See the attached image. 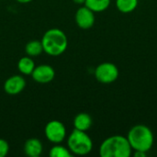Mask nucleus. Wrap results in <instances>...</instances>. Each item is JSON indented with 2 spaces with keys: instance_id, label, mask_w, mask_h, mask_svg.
<instances>
[{
  "instance_id": "f257e3e1",
  "label": "nucleus",
  "mask_w": 157,
  "mask_h": 157,
  "mask_svg": "<svg viewBox=\"0 0 157 157\" xmlns=\"http://www.w3.org/2000/svg\"><path fill=\"white\" fill-rule=\"evenodd\" d=\"M40 41L43 47V52L52 57L62 55L68 47L66 34L62 29L56 28L45 31Z\"/></svg>"
},
{
  "instance_id": "f03ea898",
  "label": "nucleus",
  "mask_w": 157,
  "mask_h": 157,
  "mask_svg": "<svg viewBox=\"0 0 157 157\" xmlns=\"http://www.w3.org/2000/svg\"><path fill=\"white\" fill-rule=\"evenodd\" d=\"M101 157H130L132 149L127 137L122 135H112L105 139L99 146Z\"/></svg>"
},
{
  "instance_id": "7ed1b4c3",
  "label": "nucleus",
  "mask_w": 157,
  "mask_h": 157,
  "mask_svg": "<svg viewBox=\"0 0 157 157\" xmlns=\"http://www.w3.org/2000/svg\"><path fill=\"white\" fill-rule=\"evenodd\" d=\"M126 137L132 151H142L148 153L152 149L155 143V137L152 130L144 124L132 126Z\"/></svg>"
},
{
  "instance_id": "20e7f679",
  "label": "nucleus",
  "mask_w": 157,
  "mask_h": 157,
  "mask_svg": "<svg viewBox=\"0 0 157 157\" xmlns=\"http://www.w3.org/2000/svg\"><path fill=\"white\" fill-rule=\"evenodd\" d=\"M67 147L73 155H86L93 150V141L86 132L74 129L67 137Z\"/></svg>"
},
{
  "instance_id": "39448f33",
  "label": "nucleus",
  "mask_w": 157,
  "mask_h": 157,
  "mask_svg": "<svg viewBox=\"0 0 157 157\" xmlns=\"http://www.w3.org/2000/svg\"><path fill=\"white\" fill-rule=\"evenodd\" d=\"M119 75V68L110 62H104L98 64L95 69V77L101 84H112L118 79Z\"/></svg>"
},
{
  "instance_id": "423d86ee",
  "label": "nucleus",
  "mask_w": 157,
  "mask_h": 157,
  "mask_svg": "<svg viewBox=\"0 0 157 157\" xmlns=\"http://www.w3.org/2000/svg\"><path fill=\"white\" fill-rule=\"evenodd\" d=\"M44 134L46 139L53 144H62L67 135L64 124L57 120L50 121L46 124L44 128Z\"/></svg>"
},
{
  "instance_id": "0eeeda50",
  "label": "nucleus",
  "mask_w": 157,
  "mask_h": 157,
  "mask_svg": "<svg viewBox=\"0 0 157 157\" xmlns=\"http://www.w3.org/2000/svg\"><path fill=\"white\" fill-rule=\"evenodd\" d=\"M75 19L78 28L82 29H89L94 26L96 21L95 12L83 5L76 10Z\"/></svg>"
},
{
  "instance_id": "6e6552de",
  "label": "nucleus",
  "mask_w": 157,
  "mask_h": 157,
  "mask_svg": "<svg viewBox=\"0 0 157 157\" xmlns=\"http://www.w3.org/2000/svg\"><path fill=\"white\" fill-rule=\"evenodd\" d=\"M31 77L38 84H49L54 79L55 71L54 68L49 64H40L35 66Z\"/></svg>"
},
{
  "instance_id": "1a4fd4ad",
  "label": "nucleus",
  "mask_w": 157,
  "mask_h": 157,
  "mask_svg": "<svg viewBox=\"0 0 157 157\" xmlns=\"http://www.w3.org/2000/svg\"><path fill=\"white\" fill-rule=\"evenodd\" d=\"M27 82L22 75H14L9 76L4 83L3 88L6 94L16 96L20 94L26 87Z\"/></svg>"
},
{
  "instance_id": "9d476101",
  "label": "nucleus",
  "mask_w": 157,
  "mask_h": 157,
  "mask_svg": "<svg viewBox=\"0 0 157 157\" xmlns=\"http://www.w3.org/2000/svg\"><path fill=\"white\" fill-rule=\"evenodd\" d=\"M23 151L24 154L29 157L40 156L43 151L42 143L37 138H29L25 142Z\"/></svg>"
},
{
  "instance_id": "9b49d317",
  "label": "nucleus",
  "mask_w": 157,
  "mask_h": 157,
  "mask_svg": "<svg viewBox=\"0 0 157 157\" xmlns=\"http://www.w3.org/2000/svg\"><path fill=\"white\" fill-rule=\"evenodd\" d=\"M73 124L75 130L87 132L93 124V120L88 113L80 112L75 117L73 121Z\"/></svg>"
},
{
  "instance_id": "f8f14e48",
  "label": "nucleus",
  "mask_w": 157,
  "mask_h": 157,
  "mask_svg": "<svg viewBox=\"0 0 157 157\" xmlns=\"http://www.w3.org/2000/svg\"><path fill=\"white\" fill-rule=\"evenodd\" d=\"M35 63L30 56H23L17 62V70L22 75H31L34 68Z\"/></svg>"
},
{
  "instance_id": "ddd939ff",
  "label": "nucleus",
  "mask_w": 157,
  "mask_h": 157,
  "mask_svg": "<svg viewBox=\"0 0 157 157\" xmlns=\"http://www.w3.org/2000/svg\"><path fill=\"white\" fill-rule=\"evenodd\" d=\"M111 0H86L85 6L95 13H100L109 8Z\"/></svg>"
},
{
  "instance_id": "4468645a",
  "label": "nucleus",
  "mask_w": 157,
  "mask_h": 157,
  "mask_svg": "<svg viewBox=\"0 0 157 157\" xmlns=\"http://www.w3.org/2000/svg\"><path fill=\"white\" fill-rule=\"evenodd\" d=\"M25 52L28 56L37 57L43 52V47L40 40H33L29 41L25 46Z\"/></svg>"
},
{
  "instance_id": "2eb2a0df",
  "label": "nucleus",
  "mask_w": 157,
  "mask_h": 157,
  "mask_svg": "<svg viewBox=\"0 0 157 157\" xmlns=\"http://www.w3.org/2000/svg\"><path fill=\"white\" fill-rule=\"evenodd\" d=\"M138 3L139 0H116V7L121 13L129 14L137 8Z\"/></svg>"
},
{
  "instance_id": "dca6fc26",
  "label": "nucleus",
  "mask_w": 157,
  "mask_h": 157,
  "mask_svg": "<svg viewBox=\"0 0 157 157\" xmlns=\"http://www.w3.org/2000/svg\"><path fill=\"white\" fill-rule=\"evenodd\" d=\"M50 157H71L73 154L70 152L68 147L62 145L61 144H54L49 151Z\"/></svg>"
},
{
  "instance_id": "f3484780",
  "label": "nucleus",
  "mask_w": 157,
  "mask_h": 157,
  "mask_svg": "<svg viewBox=\"0 0 157 157\" xmlns=\"http://www.w3.org/2000/svg\"><path fill=\"white\" fill-rule=\"evenodd\" d=\"M8 152H9V144L7 141L0 138V157L6 156Z\"/></svg>"
},
{
  "instance_id": "a211bd4d",
  "label": "nucleus",
  "mask_w": 157,
  "mask_h": 157,
  "mask_svg": "<svg viewBox=\"0 0 157 157\" xmlns=\"http://www.w3.org/2000/svg\"><path fill=\"white\" fill-rule=\"evenodd\" d=\"M134 157H146L147 156V153L145 152H142V151H135V153L133 154Z\"/></svg>"
},
{
  "instance_id": "6ab92c4d",
  "label": "nucleus",
  "mask_w": 157,
  "mask_h": 157,
  "mask_svg": "<svg viewBox=\"0 0 157 157\" xmlns=\"http://www.w3.org/2000/svg\"><path fill=\"white\" fill-rule=\"evenodd\" d=\"M73 2H74V3H75L76 5L83 6V5H85V2H86V0H73Z\"/></svg>"
},
{
  "instance_id": "aec40b11",
  "label": "nucleus",
  "mask_w": 157,
  "mask_h": 157,
  "mask_svg": "<svg viewBox=\"0 0 157 157\" xmlns=\"http://www.w3.org/2000/svg\"><path fill=\"white\" fill-rule=\"evenodd\" d=\"M17 1V3H20V4H28V3H30L32 0H15Z\"/></svg>"
}]
</instances>
